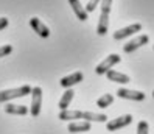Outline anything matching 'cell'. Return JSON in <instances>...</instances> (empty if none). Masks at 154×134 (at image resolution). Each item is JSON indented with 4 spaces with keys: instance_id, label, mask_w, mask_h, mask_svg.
<instances>
[{
    "instance_id": "6da1fadb",
    "label": "cell",
    "mask_w": 154,
    "mask_h": 134,
    "mask_svg": "<svg viewBox=\"0 0 154 134\" xmlns=\"http://www.w3.org/2000/svg\"><path fill=\"white\" fill-rule=\"evenodd\" d=\"M111 6H112V0H101V14H100L98 25H97V33L100 36H104L107 33V28H109Z\"/></svg>"
},
{
    "instance_id": "7a4b0ae2",
    "label": "cell",
    "mask_w": 154,
    "mask_h": 134,
    "mask_svg": "<svg viewBox=\"0 0 154 134\" xmlns=\"http://www.w3.org/2000/svg\"><path fill=\"white\" fill-rule=\"evenodd\" d=\"M31 89L28 84H23L20 87H16V89H5V91H0V103H6L10 100H14V98H20L25 95H30L31 94Z\"/></svg>"
},
{
    "instance_id": "3957f363",
    "label": "cell",
    "mask_w": 154,
    "mask_h": 134,
    "mask_svg": "<svg viewBox=\"0 0 154 134\" xmlns=\"http://www.w3.org/2000/svg\"><path fill=\"white\" fill-rule=\"evenodd\" d=\"M120 61H122L120 55H117V53H112V55H109L107 58H104V59L95 67V72H97L98 75H104V73L109 72V70H111L115 64H119Z\"/></svg>"
},
{
    "instance_id": "277c9868",
    "label": "cell",
    "mask_w": 154,
    "mask_h": 134,
    "mask_svg": "<svg viewBox=\"0 0 154 134\" xmlns=\"http://www.w3.org/2000/svg\"><path fill=\"white\" fill-rule=\"evenodd\" d=\"M42 108V89L39 86H36L31 89V106H30V114L33 117H38L41 114Z\"/></svg>"
},
{
    "instance_id": "5b68a950",
    "label": "cell",
    "mask_w": 154,
    "mask_h": 134,
    "mask_svg": "<svg viewBox=\"0 0 154 134\" xmlns=\"http://www.w3.org/2000/svg\"><path fill=\"white\" fill-rule=\"evenodd\" d=\"M131 122H132V115L125 114V115H122V117L109 120L106 123V128H107V131H117V129H122L125 126H128V125H131Z\"/></svg>"
},
{
    "instance_id": "8992f818",
    "label": "cell",
    "mask_w": 154,
    "mask_h": 134,
    "mask_svg": "<svg viewBox=\"0 0 154 134\" xmlns=\"http://www.w3.org/2000/svg\"><path fill=\"white\" fill-rule=\"evenodd\" d=\"M148 42H149V36H148V34H140V36H137L135 39L129 41L126 45H123V51L125 53H132L134 50L140 48L142 45H146Z\"/></svg>"
},
{
    "instance_id": "52a82bcc",
    "label": "cell",
    "mask_w": 154,
    "mask_h": 134,
    "mask_svg": "<svg viewBox=\"0 0 154 134\" xmlns=\"http://www.w3.org/2000/svg\"><path fill=\"white\" fill-rule=\"evenodd\" d=\"M142 30V23H132L129 26H125V28L122 30H117L114 33V39L115 41H122V39H126V38H129L132 36L134 33H139Z\"/></svg>"
},
{
    "instance_id": "ba28073f",
    "label": "cell",
    "mask_w": 154,
    "mask_h": 134,
    "mask_svg": "<svg viewBox=\"0 0 154 134\" xmlns=\"http://www.w3.org/2000/svg\"><path fill=\"white\" fill-rule=\"evenodd\" d=\"M117 97L120 98H126V100H134V101H143L145 100V94L140 91H131V89H125L120 87L117 91Z\"/></svg>"
},
{
    "instance_id": "9c48e42d",
    "label": "cell",
    "mask_w": 154,
    "mask_h": 134,
    "mask_svg": "<svg viewBox=\"0 0 154 134\" xmlns=\"http://www.w3.org/2000/svg\"><path fill=\"white\" fill-rule=\"evenodd\" d=\"M30 26L34 30V33H38L41 38H48L50 36V30L42 20H39L38 17H31L30 19Z\"/></svg>"
},
{
    "instance_id": "30bf717a",
    "label": "cell",
    "mask_w": 154,
    "mask_h": 134,
    "mask_svg": "<svg viewBox=\"0 0 154 134\" xmlns=\"http://www.w3.org/2000/svg\"><path fill=\"white\" fill-rule=\"evenodd\" d=\"M83 78H84L83 72H73V73H70V75H67V76L62 78L59 84L64 87V89H70L72 86H75V84H78V83L83 81Z\"/></svg>"
},
{
    "instance_id": "8fae6325",
    "label": "cell",
    "mask_w": 154,
    "mask_h": 134,
    "mask_svg": "<svg viewBox=\"0 0 154 134\" xmlns=\"http://www.w3.org/2000/svg\"><path fill=\"white\" fill-rule=\"evenodd\" d=\"M69 3H70V6H72V10H73V13H75V16L78 17V19L81 20V22H84V20H87V17H89V13L86 11V8L79 3V0H69Z\"/></svg>"
},
{
    "instance_id": "7c38bea8",
    "label": "cell",
    "mask_w": 154,
    "mask_h": 134,
    "mask_svg": "<svg viewBox=\"0 0 154 134\" xmlns=\"http://www.w3.org/2000/svg\"><path fill=\"white\" fill-rule=\"evenodd\" d=\"M84 119V111H78V109H66L59 112V120H83Z\"/></svg>"
},
{
    "instance_id": "4fadbf2b",
    "label": "cell",
    "mask_w": 154,
    "mask_h": 134,
    "mask_svg": "<svg viewBox=\"0 0 154 134\" xmlns=\"http://www.w3.org/2000/svg\"><path fill=\"white\" fill-rule=\"evenodd\" d=\"M107 79L109 81H114V83H120V84H126L131 81V78L128 75H125L122 72H117V70H109V72L106 73Z\"/></svg>"
},
{
    "instance_id": "5bb4252c",
    "label": "cell",
    "mask_w": 154,
    "mask_h": 134,
    "mask_svg": "<svg viewBox=\"0 0 154 134\" xmlns=\"http://www.w3.org/2000/svg\"><path fill=\"white\" fill-rule=\"evenodd\" d=\"M5 112L6 114H11V115H26L28 114V108L26 106H17V104H11V103H6L5 104Z\"/></svg>"
},
{
    "instance_id": "9a60e30c",
    "label": "cell",
    "mask_w": 154,
    "mask_h": 134,
    "mask_svg": "<svg viewBox=\"0 0 154 134\" xmlns=\"http://www.w3.org/2000/svg\"><path fill=\"white\" fill-rule=\"evenodd\" d=\"M89 129H90V123L86 122V120L69 123V132H87Z\"/></svg>"
},
{
    "instance_id": "2e32d148",
    "label": "cell",
    "mask_w": 154,
    "mask_h": 134,
    "mask_svg": "<svg viewBox=\"0 0 154 134\" xmlns=\"http://www.w3.org/2000/svg\"><path fill=\"white\" fill-rule=\"evenodd\" d=\"M73 95H75L73 89H66V92L62 94L61 100H59V109H61V111H66L69 106H70L72 100H73Z\"/></svg>"
},
{
    "instance_id": "e0dca14e",
    "label": "cell",
    "mask_w": 154,
    "mask_h": 134,
    "mask_svg": "<svg viewBox=\"0 0 154 134\" xmlns=\"http://www.w3.org/2000/svg\"><path fill=\"white\" fill-rule=\"evenodd\" d=\"M112 103H114V95H111V94H104V95H101L97 100V106H98V108H101V109L109 108Z\"/></svg>"
},
{
    "instance_id": "ac0fdd59",
    "label": "cell",
    "mask_w": 154,
    "mask_h": 134,
    "mask_svg": "<svg viewBox=\"0 0 154 134\" xmlns=\"http://www.w3.org/2000/svg\"><path fill=\"white\" fill-rule=\"evenodd\" d=\"M148 129H149V126H148L146 122H145V120L139 122V125H137V134H148Z\"/></svg>"
},
{
    "instance_id": "d6986e66",
    "label": "cell",
    "mask_w": 154,
    "mask_h": 134,
    "mask_svg": "<svg viewBox=\"0 0 154 134\" xmlns=\"http://www.w3.org/2000/svg\"><path fill=\"white\" fill-rule=\"evenodd\" d=\"M98 3H101V0H89V3L84 6V8H86V11H87V13H92L95 8L98 6Z\"/></svg>"
},
{
    "instance_id": "ffe728a7",
    "label": "cell",
    "mask_w": 154,
    "mask_h": 134,
    "mask_svg": "<svg viewBox=\"0 0 154 134\" xmlns=\"http://www.w3.org/2000/svg\"><path fill=\"white\" fill-rule=\"evenodd\" d=\"M13 51V45H2L0 47V58H3V56H6V55H10V53Z\"/></svg>"
},
{
    "instance_id": "44dd1931",
    "label": "cell",
    "mask_w": 154,
    "mask_h": 134,
    "mask_svg": "<svg viewBox=\"0 0 154 134\" xmlns=\"http://www.w3.org/2000/svg\"><path fill=\"white\" fill-rule=\"evenodd\" d=\"M8 23H10V20L6 19V17H0V30H3L8 26Z\"/></svg>"
},
{
    "instance_id": "7402d4cb",
    "label": "cell",
    "mask_w": 154,
    "mask_h": 134,
    "mask_svg": "<svg viewBox=\"0 0 154 134\" xmlns=\"http://www.w3.org/2000/svg\"><path fill=\"white\" fill-rule=\"evenodd\" d=\"M152 97H154V92H152Z\"/></svg>"
},
{
    "instance_id": "603a6c76",
    "label": "cell",
    "mask_w": 154,
    "mask_h": 134,
    "mask_svg": "<svg viewBox=\"0 0 154 134\" xmlns=\"http://www.w3.org/2000/svg\"><path fill=\"white\" fill-rule=\"evenodd\" d=\"M152 48H154V45H152Z\"/></svg>"
}]
</instances>
